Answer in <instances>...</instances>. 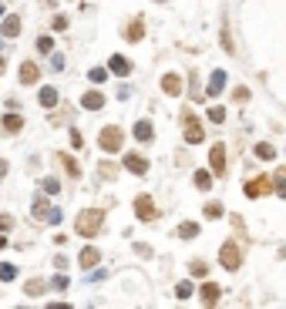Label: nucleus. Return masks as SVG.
Wrapping results in <instances>:
<instances>
[{"label":"nucleus","mask_w":286,"mask_h":309,"mask_svg":"<svg viewBox=\"0 0 286 309\" xmlns=\"http://www.w3.org/2000/svg\"><path fill=\"white\" fill-rule=\"evenodd\" d=\"M108 71L118 74V78H128V74H131V61H128V57H122V54H111V61H108Z\"/></svg>","instance_id":"8"},{"label":"nucleus","mask_w":286,"mask_h":309,"mask_svg":"<svg viewBox=\"0 0 286 309\" xmlns=\"http://www.w3.org/2000/svg\"><path fill=\"white\" fill-rule=\"evenodd\" d=\"M41 293H47V282H44V279H31V282L24 286V296H41Z\"/></svg>","instance_id":"23"},{"label":"nucleus","mask_w":286,"mask_h":309,"mask_svg":"<svg viewBox=\"0 0 286 309\" xmlns=\"http://www.w3.org/2000/svg\"><path fill=\"white\" fill-rule=\"evenodd\" d=\"M141 37H145V24H141V20H131V24H128V31H125V41L138 44Z\"/></svg>","instance_id":"19"},{"label":"nucleus","mask_w":286,"mask_h":309,"mask_svg":"<svg viewBox=\"0 0 286 309\" xmlns=\"http://www.w3.org/2000/svg\"><path fill=\"white\" fill-rule=\"evenodd\" d=\"M37 78H41V71H37V64H34V61L20 64V84H37Z\"/></svg>","instance_id":"17"},{"label":"nucleus","mask_w":286,"mask_h":309,"mask_svg":"<svg viewBox=\"0 0 286 309\" xmlns=\"http://www.w3.org/2000/svg\"><path fill=\"white\" fill-rule=\"evenodd\" d=\"M135 215H138L141 222H155L158 219V209H155V202H152V195H138L135 198Z\"/></svg>","instance_id":"5"},{"label":"nucleus","mask_w":286,"mask_h":309,"mask_svg":"<svg viewBox=\"0 0 286 309\" xmlns=\"http://www.w3.org/2000/svg\"><path fill=\"white\" fill-rule=\"evenodd\" d=\"M0 124H4V131H7V135H17V131L24 128V118H20L17 111H10V114H4V121H0Z\"/></svg>","instance_id":"16"},{"label":"nucleus","mask_w":286,"mask_h":309,"mask_svg":"<svg viewBox=\"0 0 286 309\" xmlns=\"http://www.w3.org/2000/svg\"><path fill=\"white\" fill-rule=\"evenodd\" d=\"M196 188H202V192H209L212 188V171H196Z\"/></svg>","instance_id":"24"},{"label":"nucleus","mask_w":286,"mask_h":309,"mask_svg":"<svg viewBox=\"0 0 286 309\" xmlns=\"http://www.w3.org/2000/svg\"><path fill=\"white\" fill-rule=\"evenodd\" d=\"M98 145H101V151H118V148L125 145V131L118 128V124H108L98 135Z\"/></svg>","instance_id":"2"},{"label":"nucleus","mask_w":286,"mask_h":309,"mask_svg":"<svg viewBox=\"0 0 286 309\" xmlns=\"http://www.w3.org/2000/svg\"><path fill=\"white\" fill-rule=\"evenodd\" d=\"M41 188H44V195H57V192H61L57 178H44V182H41Z\"/></svg>","instance_id":"30"},{"label":"nucleus","mask_w":286,"mask_h":309,"mask_svg":"<svg viewBox=\"0 0 286 309\" xmlns=\"http://www.w3.org/2000/svg\"><path fill=\"white\" fill-rule=\"evenodd\" d=\"M276 195H279V198H286V182H283V178L276 182Z\"/></svg>","instance_id":"42"},{"label":"nucleus","mask_w":286,"mask_h":309,"mask_svg":"<svg viewBox=\"0 0 286 309\" xmlns=\"http://www.w3.org/2000/svg\"><path fill=\"white\" fill-rule=\"evenodd\" d=\"M222 215H226V212H222L219 202H209V205H205V219H222Z\"/></svg>","instance_id":"28"},{"label":"nucleus","mask_w":286,"mask_h":309,"mask_svg":"<svg viewBox=\"0 0 286 309\" xmlns=\"http://www.w3.org/2000/svg\"><path fill=\"white\" fill-rule=\"evenodd\" d=\"M209 168H212L216 175H226V145L209 148Z\"/></svg>","instance_id":"6"},{"label":"nucleus","mask_w":286,"mask_h":309,"mask_svg":"<svg viewBox=\"0 0 286 309\" xmlns=\"http://www.w3.org/2000/svg\"><path fill=\"white\" fill-rule=\"evenodd\" d=\"M0 175H7V162H0Z\"/></svg>","instance_id":"44"},{"label":"nucleus","mask_w":286,"mask_h":309,"mask_svg":"<svg viewBox=\"0 0 286 309\" xmlns=\"http://www.w3.org/2000/svg\"><path fill=\"white\" fill-rule=\"evenodd\" d=\"M37 50H41V54H44V50H54V41H51L47 34H41V37H37Z\"/></svg>","instance_id":"34"},{"label":"nucleus","mask_w":286,"mask_h":309,"mask_svg":"<svg viewBox=\"0 0 286 309\" xmlns=\"http://www.w3.org/2000/svg\"><path fill=\"white\" fill-rule=\"evenodd\" d=\"M273 182L270 178H253V182H246V198H259L263 192H273Z\"/></svg>","instance_id":"10"},{"label":"nucleus","mask_w":286,"mask_h":309,"mask_svg":"<svg viewBox=\"0 0 286 309\" xmlns=\"http://www.w3.org/2000/svg\"><path fill=\"white\" fill-rule=\"evenodd\" d=\"M209 121L222 124V121H226V108H209Z\"/></svg>","instance_id":"32"},{"label":"nucleus","mask_w":286,"mask_h":309,"mask_svg":"<svg viewBox=\"0 0 286 309\" xmlns=\"http://www.w3.org/2000/svg\"><path fill=\"white\" fill-rule=\"evenodd\" d=\"M17 279V266H10V262H0V282H14Z\"/></svg>","instance_id":"25"},{"label":"nucleus","mask_w":286,"mask_h":309,"mask_svg":"<svg viewBox=\"0 0 286 309\" xmlns=\"http://www.w3.org/2000/svg\"><path fill=\"white\" fill-rule=\"evenodd\" d=\"M182 124H185V141H188V145H199V141L205 138L202 124H199V118H196L192 111H185V114H182Z\"/></svg>","instance_id":"4"},{"label":"nucleus","mask_w":286,"mask_h":309,"mask_svg":"<svg viewBox=\"0 0 286 309\" xmlns=\"http://www.w3.org/2000/svg\"><path fill=\"white\" fill-rule=\"evenodd\" d=\"M57 162H61V165L67 168V175H71V178H78V175H81V165L74 162L71 154H57Z\"/></svg>","instance_id":"20"},{"label":"nucleus","mask_w":286,"mask_h":309,"mask_svg":"<svg viewBox=\"0 0 286 309\" xmlns=\"http://www.w3.org/2000/svg\"><path fill=\"white\" fill-rule=\"evenodd\" d=\"M125 168H128L131 175H145V171H148V158H141V154L128 151V154H125Z\"/></svg>","instance_id":"7"},{"label":"nucleus","mask_w":286,"mask_h":309,"mask_svg":"<svg viewBox=\"0 0 286 309\" xmlns=\"http://www.w3.org/2000/svg\"><path fill=\"white\" fill-rule=\"evenodd\" d=\"M158 4H165V0H158Z\"/></svg>","instance_id":"47"},{"label":"nucleus","mask_w":286,"mask_h":309,"mask_svg":"<svg viewBox=\"0 0 286 309\" xmlns=\"http://www.w3.org/2000/svg\"><path fill=\"white\" fill-rule=\"evenodd\" d=\"M222 296V289L216 282H202V289H199V299H202V306H216Z\"/></svg>","instance_id":"9"},{"label":"nucleus","mask_w":286,"mask_h":309,"mask_svg":"<svg viewBox=\"0 0 286 309\" xmlns=\"http://www.w3.org/2000/svg\"><path fill=\"white\" fill-rule=\"evenodd\" d=\"M196 236H199L196 222H182V225H179V239H196Z\"/></svg>","instance_id":"26"},{"label":"nucleus","mask_w":286,"mask_h":309,"mask_svg":"<svg viewBox=\"0 0 286 309\" xmlns=\"http://www.w3.org/2000/svg\"><path fill=\"white\" fill-rule=\"evenodd\" d=\"M236 101H249V91H246V88H236Z\"/></svg>","instance_id":"41"},{"label":"nucleus","mask_w":286,"mask_h":309,"mask_svg":"<svg viewBox=\"0 0 286 309\" xmlns=\"http://www.w3.org/2000/svg\"><path fill=\"white\" fill-rule=\"evenodd\" d=\"M54 289H61V293H64V289H67V276H57L54 279Z\"/></svg>","instance_id":"38"},{"label":"nucleus","mask_w":286,"mask_h":309,"mask_svg":"<svg viewBox=\"0 0 286 309\" xmlns=\"http://www.w3.org/2000/svg\"><path fill=\"white\" fill-rule=\"evenodd\" d=\"M162 91L169 94V98H179V94H182V78H179V74H165V78H162Z\"/></svg>","instance_id":"11"},{"label":"nucleus","mask_w":286,"mask_h":309,"mask_svg":"<svg viewBox=\"0 0 286 309\" xmlns=\"http://www.w3.org/2000/svg\"><path fill=\"white\" fill-rule=\"evenodd\" d=\"M256 158H263V162H273V158H276V148H273L270 141H259V145H256Z\"/></svg>","instance_id":"21"},{"label":"nucleus","mask_w":286,"mask_h":309,"mask_svg":"<svg viewBox=\"0 0 286 309\" xmlns=\"http://www.w3.org/2000/svg\"><path fill=\"white\" fill-rule=\"evenodd\" d=\"M98 259H101V252L94 249V245H84V249H81V255H78L81 269H94V266H98Z\"/></svg>","instance_id":"12"},{"label":"nucleus","mask_w":286,"mask_h":309,"mask_svg":"<svg viewBox=\"0 0 286 309\" xmlns=\"http://www.w3.org/2000/svg\"><path fill=\"white\" fill-rule=\"evenodd\" d=\"M7 228H14V219H10V215H0V232H7Z\"/></svg>","instance_id":"37"},{"label":"nucleus","mask_w":286,"mask_h":309,"mask_svg":"<svg viewBox=\"0 0 286 309\" xmlns=\"http://www.w3.org/2000/svg\"><path fill=\"white\" fill-rule=\"evenodd\" d=\"M0 71H4V57H0Z\"/></svg>","instance_id":"45"},{"label":"nucleus","mask_w":286,"mask_h":309,"mask_svg":"<svg viewBox=\"0 0 286 309\" xmlns=\"http://www.w3.org/2000/svg\"><path fill=\"white\" fill-rule=\"evenodd\" d=\"M7 245H10V242H7V236H0V249H7Z\"/></svg>","instance_id":"43"},{"label":"nucleus","mask_w":286,"mask_h":309,"mask_svg":"<svg viewBox=\"0 0 286 309\" xmlns=\"http://www.w3.org/2000/svg\"><path fill=\"white\" fill-rule=\"evenodd\" d=\"M37 101H41V108H54V105H57V91H54V88H41Z\"/></svg>","instance_id":"22"},{"label":"nucleus","mask_w":286,"mask_h":309,"mask_svg":"<svg viewBox=\"0 0 286 309\" xmlns=\"http://www.w3.org/2000/svg\"><path fill=\"white\" fill-rule=\"evenodd\" d=\"M105 78H108V71H105V67H91V71H88V81H91V84H101Z\"/></svg>","instance_id":"29"},{"label":"nucleus","mask_w":286,"mask_h":309,"mask_svg":"<svg viewBox=\"0 0 286 309\" xmlns=\"http://www.w3.org/2000/svg\"><path fill=\"white\" fill-rule=\"evenodd\" d=\"M81 108H88V111H101V108H105V94H101V91H88V94L81 98Z\"/></svg>","instance_id":"15"},{"label":"nucleus","mask_w":286,"mask_h":309,"mask_svg":"<svg viewBox=\"0 0 286 309\" xmlns=\"http://www.w3.org/2000/svg\"><path fill=\"white\" fill-rule=\"evenodd\" d=\"M188 272H192L196 279H205V272H209V269H205V262H192V266H188Z\"/></svg>","instance_id":"33"},{"label":"nucleus","mask_w":286,"mask_h":309,"mask_svg":"<svg viewBox=\"0 0 286 309\" xmlns=\"http://www.w3.org/2000/svg\"><path fill=\"white\" fill-rule=\"evenodd\" d=\"M222 88H226V71H212V78H209V88H205V94H209V98H216V94H222Z\"/></svg>","instance_id":"14"},{"label":"nucleus","mask_w":286,"mask_h":309,"mask_svg":"<svg viewBox=\"0 0 286 309\" xmlns=\"http://www.w3.org/2000/svg\"><path fill=\"white\" fill-rule=\"evenodd\" d=\"M47 205H44V198L41 195H37V202H34V219H41V222H47Z\"/></svg>","instance_id":"27"},{"label":"nucleus","mask_w":286,"mask_h":309,"mask_svg":"<svg viewBox=\"0 0 286 309\" xmlns=\"http://www.w3.org/2000/svg\"><path fill=\"white\" fill-rule=\"evenodd\" d=\"M51 67H54V71H57V67H64V57L54 54V57H51Z\"/></svg>","instance_id":"39"},{"label":"nucleus","mask_w":286,"mask_h":309,"mask_svg":"<svg viewBox=\"0 0 286 309\" xmlns=\"http://www.w3.org/2000/svg\"><path fill=\"white\" fill-rule=\"evenodd\" d=\"M101 225H105V212L101 209H84L81 215H78V222H74L78 236H84V239H94L101 232Z\"/></svg>","instance_id":"1"},{"label":"nucleus","mask_w":286,"mask_h":309,"mask_svg":"<svg viewBox=\"0 0 286 309\" xmlns=\"http://www.w3.org/2000/svg\"><path fill=\"white\" fill-rule=\"evenodd\" d=\"M114 171H118V168H114V165H101V178H114Z\"/></svg>","instance_id":"36"},{"label":"nucleus","mask_w":286,"mask_h":309,"mask_svg":"<svg viewBox=\"0 0 286 309\" xmlns=\"http://www.w3.org/2000/svg\"><path fill=\"white\" fill-rule=\"evenodd\" d=\"M0 17H4V4H0Z\"/></svg>","instance_id":"46"},{"label":"nucleus","mask_w":286,"mask_h":309,"mask_svg":"<svg viewBox=\"0 0 286 309\" xmlns=\"http://www.w3.org/2000/svg\"><path fill=\"white\" fill-rule=\"evenodd\" d=\"M54 31H57V34L67 31V17H64V14H57V17H54Z\"/></svg>","instance_id":"35"},{"label":"nucleus","mask_w":286,"mask_h":309,"mask_svg":"<svg viewBox=\"0 0 286 309\" xmlns=\"http://www.w3.org/2000/svg\"><path fill=\"white\" fill-rule=\"evenodd\" d=\"M135 138H138V141H152V138H155L152 121H145V118H141V121H135Z\"/></svg>","instance_id":"18"},{"label":"nucleus","mask_w":286,"mask_h":309,"mask_svg":"<svg viewBox=\"0 0 286 309\" xmlns=\"http://www.w3.org/2000/svg\"><path fill=\"white\" fill-rule=\"evenodd\" d=\"M84 141H81V135H78V131H71V148H81Z\"/></svg>","instance_id":"40"},{"label":"nucleus","mask_w":286,"mask_h":309,"mask_svg":"<svg viewBox=\"0 0 286 309\" xmlns=\"http://www.w3.org/2000/svg\"><path fill=\"white\" fill-rule=\"evenodd\" d=\"M219 262L222 269H229V272H236L239 266H243V249H239V242H226L219 249Z\"/></svg>","instance_id":"3"},{"label":"nucleus","mask_w":286,"mask_h":309,"mask_svg":"<svg viewBox=\"0 0 286 309\" xmlns=\"http://www.w3.org/2000/svg\"><path fill=\"white\" fill-rule=\"evenodd\" d=\"M0 34H4V37H17V34H20V17L7 14L4 17V24H0Z\"/></svg>","instance_id":"13"},{"label":"nucleus","mask_w":286,"mask_h":309,"mask_svg":"<svg viewBox=\"0 0 286 309\" xmlns=\"http://www.w3.org/2000/svg\"><path fill=\"white\" fill-rule=\"evenodd\" d=\"M192 293H196V289H192V282H179V286H175V296H179V299H188Z\"/></svg>","instance_id":"31"}]
</instances>
